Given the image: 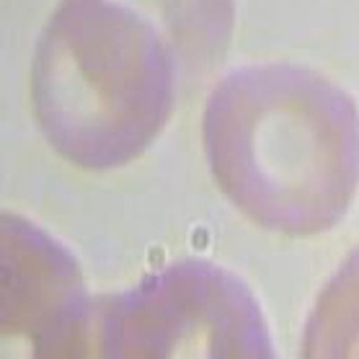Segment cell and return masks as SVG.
Returning a JSON list of instances; mask_svg holds the SVG:
<instances>
[{
  "instance_id": "cell-1",
  "label": "cell",
  "mask_w": 359,
  "mask_h": 359,
  "mask_svg": "<svg viewBox=\"0 0 359 359\" xmlns=\"http://www.w3.org/2000/svg\"><path fill=\"white\" fill-rule=\"evenodd\" d=\"M204 147L230 202L282 236L326 233L357 194V109L308 70L253 67L230 75L210 98Z\"/></svg>"
},
{
  "instance_id": "cell-2",
  "label": "cell",
  "mask_w": 359,
  "mask_h": 359,
  "mask_svg": "<svg viewBox=\"0 0 359 359\" xmlns=\"http://www.w3.org/2000/svg\"><path fill=\"white\" fill-rule=\"evenodd\" d=\"M173 75L158 34L109 0H67L34 67L47 142L78 168L130 163L171 114Z\"/></svg>"
},
{
  "instance_id": "cell-3",
  "label": "cell",
  "mask_w": 359,
  "mask_h": 359,
  "mask_svg": "<svg viewBox=\"0 0 359 359\" xmlns=\"http://www.w3.org/2000/svg\"><path fill=\"white\" fill-rule=\"evenodd\" d=\"M104 357H271L251 290L217 264L176 262L124 294L96 300Z\"/></svg>"
},
{
  "instance_id": "cell-4",
  "label": "cell",
  "mask_w": 359,
  "mask_h": 359,
  "mask_svg": "<svg viewBox=\"0 0 359 359\" xmlns=\"http://www.w3.org/2000/svg\"><path fill=\"white\" fill-rule=\"evenodd\" d=\"M3 354L65 359L86 354L96 302L65 245L34 222L3 215Z\"/></svg>"
},
{
  "instance_id": "cell-5",
  "label": "cell",
  "mask_w": 359,
  "mask_h": 359,
  "mask_svg": "<svg viewBox=\"0 0 359 359\" xmlns=\"http://www.w3.org/2000/svg\"><path fill=\"white\" fill-rule=\"evenodd\" d=\"M305 357H359V248L320 292L302 334Z\"/></svg>"
}]
</instances>
